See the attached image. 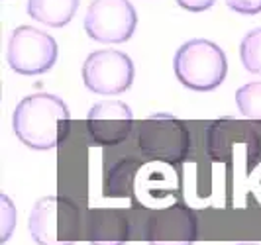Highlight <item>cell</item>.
Segmentation results:
<instances>
[{
	"label": "cell",
	"instance_id": "obj_10",
	"mask_svg": "<svg viewBox=\"0 0 261 245\" xmlns=\"http://www.w3.org/2000/svg\"><path fill=\"white\" fill-rule=\"evenodd\" d=\"M134 128V114L130 106L120 100H106L94 104L87 116V131L96 145H118L126 142Z\"/></svg>",
	"mask_w": 261,
	"mask_h": 245
},
{
	"label": "cell",
	"instance_id": "obj_14",
	"mask_svg": "<svg viewBox=\"0 0 261 245\" xmlns=\"http://www.w3.org/2000/svg\"><path fill=\"white\" fill-rule=\"evenodd\" d=\"M236 104L242 116L261 122V80H253L236 91Z\"/></svg>",
	"mask_w": 261,
	"mask_h": 245
},
{
	"label": "cell",
	"instance_id": "obj_6",
	"mask_svg": "<svg viewBox=\"0 0 261 245\" xmlns=\"http://www.w3.org/2000/svg\"><path fill=\"white\" fill-rule=\"evenodd\" d=\"M57 43L47 32L34 26H18L8 39L6 59L14 73L36 77L51 69L57 61Z\"/></svg>",
	"mask_w": 261,
	"mask_h": 245
},
{
	"label": "cell",
	"instance_id": "obj_12",
	"mask_svg": "<svg viewBox=\"0 0 261 245\" xmlns=\"http://www.w3.org/2000/svg\"><path fill=\"white\" fill-rule=\"evenodd\" d=\"M81 0H28V16L43 26H67L79 10Z\"/></svg>",
	"mask_w": 261,
	"mask_h": 245
},
{
	"label": "cell",
	"instance_id": "obj_7",
	"mask_svg": "<svg viewBox=\"0 0 261 245\" xmlns=\"http://www.w3.org/2000/svg\"><path fill=\"white\" fill-rule=\"evenodd\" d=\"M136 26L138 14L130 0H92L85 14V32L100 43H124Z\"/></svg>",
	"mask_w": 261,
	"mask_h": 245
},
{
	"label": "cell",
	"instance_id": "obj_13",
	"mask_svg": "<svg viewBox=\"0 0 261 245\" xmlns=\"http://www.w3.org/2000/svg\"><path fill=\"white\" fill-rule=\"evenodd\" d=\"M140 169V161L134 157H122L110 169H106L105 175V194L110 196H128L134 186V177Z\"/></svg>",
	"mask_w": 261,
	"mask_h": 245
},
{
	"label": "cell",
	"instance_id": "obj_3",
	"mask_svg": "<svg viewBox=\"0 0 261 245\" xmlns=\"http://www.w3.org/2000/svg\"><path fill=\"white\" fill-rule=\"evenodd\" d=\"M28 230L36 245H75L81 237V208L67 196H43L30 212Z\"/></svg>",
	"mask_w": 261,
	"mask_h": 245
},
{
	"label": "cell",
	"instance_id": "obj_15",
	"mask_svg": "<svg viewBox=\"0 0 261 245\" xmlns=\"http://www.w3.org/2000/svg\"><path fill=\"white\" fill-rule=\"evenodd\" d=\"M240 59L248 73L261 75V28L248 32L240 43Z\"/></svg>",
	"mask_w": 261,
	"mask_h": 245
},
{
	"label": "cell",
	"instance_id": "obj_17",
	"mask_svg": "<svg viewBox=\"0 0 261 245\" xmlns=\"http://www.w3.org/2000/svg\"><path fill=\"white\" fill-rule=\"evenodd\" d=\"M226 6L234 12L246 14V16L261 12V0H226Z\"/></svg>",
	"mask_w": 261,
	"mask_h": 245
},
{
	"label": "cell",
	"instance_id": "obj_4",
	"mask_svg": "<svg viewBox=\"0 0 261 245\" xmlns=\"http://www.w3.org/2000/svg\"><path fill=\"white\" fill-rule=\"evenodd\" d=\"M206 153L216 163L251 169L259 161V135L246 120L218 118L206 128Z\"/></svg>",
	"mask_w": 261,
	"mask_h": 245
},
{
	"label": "cell",
	"instance_id": "obj_5",
	"mask_svg": "<svg viewBox=\"0 0 261 245\" xmlns=\"http://www.w3.org/2000/svg\"><path fill=\"white\" fill-rule=\"evenodd\" d=\"M138 147L151 159L179 165L193 149L191 129L173 114H151L138 126Z\"/></svg>",
	"mask_w": 261,
	"mask_h": 245
},
{
	"label": "cell",
	"instance_id": "obj_16",
	"mask_svg": "<svg viewBox=\"0 0 261 245\" xmlns=\"http://www.w3.org/2000/svg\"><path fill=\"white\" fill-rule=\"evenodd\" d=\"M0 198H2V212H4V216H2V243H4V241H8L14 224H16V210L6 194H2Z\"/></svg>",
	"mask_w": 261,
	"mask_h": 245
},
{
	"label": "cell",
	"instance_id": "obj_11",
	"mask_svg": "<svg viewBox=\"0 0 261 245\" xmlns=\"http://www.w3.org/2000/svg\"><path fill=\"white\" fill-rule=\"evenodd\" d=\"M87 239L91 245H124L130 239L128 216L118 208L92 210Z\"/></svg>",
	"mask_w": 261,
	"mask_h": 245
},
{
	"label": "cell",
	"instance_id": "obj_18",
	"mask_svg": "<svg viewBox=\"0 0 261 245\" xmlns=\"http://www.w3.org/2000/svg\"><path fill=\"white\" fill-rule=\"evenodd\" d=\"M183 10H189V12H204L214 6L216 0H175Z\"/></svg>",
	"mask_w": 261,
	"mask_h": 245
},
{
	"label": "cell",
	"instance_id": "obj_8",
	"mask_svg": "<svg viewBox=\"0 0 261 245\" xmlns=\"http://www.w3.org/2000/svg\"><path fill=\"white\" fill-rule=\"evenodd\" d=\"M134 63L124 51L98 49L83 63V83L96 94H122L134 83Z\"/></svg>",
	"mask_w": 261,
	"mask_h": 245
},
{
	"label": "cell",
	"instance_id": "obj_9",
	"mask_svg": "<svg viewBox=\"0 0 261 245\" xmlns=\"http://www.w3.org/2000/svg\"><path fill=\"white\" fill-rule=\"evenodd\" d=\"M144 237L147 245H193L198 237V220L187 204H171L149 214Z\"/></svg>",
	"mask_w": 261,
	"mask_h": 245
},
{
	"label": "cell",
	"instance_id": "obj_19",
	"mask_svg": "<svg viewBox=\"0 0 261 245\" xmlns=\"http://www.w3.org/2000/svg\"><path fill=\"white\" fill-rule=\"evenodd\" d=\"M238 245H257V243H238Z\"/></svg>",
	"mask_w": 261,
	"mask_h": 245
},
{
	"label": "cell",
	"instance_id": "obj_2",
	"mask_svg": "<svg viewBox=\"0 0 261 245\" xmlns=\"http://www.w3.org/2000/svg\"><path fill=\"white\" fill-rule=\"evenodd\" d=\"M175 77L179 83L196 92H210L218 89L228 73L226 53L210 39H191L177 49Z\"/></svg>",
	"mask_w": 261,
	"mask_h": 245
},
{
	"label": "cell",
	"instance_id": "obj_1",
	"mask_svg": "<svg viewBox=\"0 0 261 245\" xmlns=\"http://www.w3.org/2000/svg\"><path fill=\"white\" fill-rule=\"evenodd\" d=\"M12 128L24 145L36 151H49L67 140L71 114L63 98L49 92H36L16 104Z\"/></svg>",
	"mask_w": 261,
	"mask_h": 245
}]
</instances>
